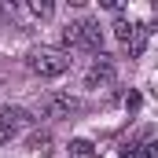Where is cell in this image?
Returning a JSON list of instances; mask_svg holds the SVG:
<instances>
[{"label": "cell", "instance_id": "obj_6", "mask_svg": "<svg viewBox=\"0 0 158 158\" xmlns=\"http://www.w3.org/2000/svg\"><path fill=\"white\" fill-rule=\"evenodd\" d=\"M147 37H151V26H147V22H136V26H132V37H129V44H125L132 59H140V55H143V48H147Z\"/></svg>", "mask_w": 158, "mask_h": 158}, {"label": "cell", "instance_id": "obj_2", "mask_svg": "<svg viewBox=\"0 0 158 158\" xmlns=\"http://www.w3.org/2000/svg\"><path fill=\"white\" fill-rule=\"evenodd\" d=\"M26 66L37 77H59V74L70 70V55L66 52H55V48H33L26 55Z\"/></svg>", "mask_w": 158, "mask_h": 158}, {"label": "cell", "instance_id": "obj_1", "mask_svg": "<svg viewBox=\"0 0 158 158\" xmlns=\"http://www.w3.org/2000/svg\"><path fill=\"white\" fill-rule=\"evenodd\" d=\"M63 44L66 48H81V52H92V55H103V30L92 19L66 22L63 26Z\"/></svg>", "mask_w": 158, "mask_h": 158}, {"label": "cell", "instance_id": "obj_7", "mask_svg": "<svg viewBox=\"0 0 158 158\" xmlns=\"http://www.w3.org/2000/svg\"><path fill=\"white\" fill-rule=\"evenodd\" d=\"M70 158H96V147L88 143V140H70Z\"/></svg>", "mask_w": 158, "mask_h": 158}, {"label": "cell", "instance_id": "obj_8", "mask_svg": "<svg viewBox=\"0 0 158 158\" xmlns=\"http://www.w3.org/2000/svg\"><path fill=\"white\" fill-rule=\"evenodd\" d=\"M132 26H136V22H129V19H118V22H114V37H118L121 44H129V37H132Z\"/></svg>", "mask_w": 158, "mask_h": 158}, {"label": "cell", "instance_id": "obj_11", "mask_svg": "<svg viewBox=\"0 0 158 158\" xmlns=\"http://www.w3.org/2000/svg\"><path fill=\"white\" fill-rule=\"evenodd\" d=\"M7 136H11V132H7V129H0V147L7 143Z\"/></svg>", "mask_w": 158, "mask_h": 158}, {"label": "cell", "instance_id": "obj_10", "mask_svg": "<svg viewBox=\"0 0 158 158\" xmlns=\"http://www.w3.org/2000/svg\"><path fill=\"white\" fill-rule=\"evenodd\" d=\"M30 147H37V151H44V147H48V136H33V143H30Z\"/></svg>", "mask_w": 158, "mask_h": 158}, {"label": "cell", "instance_id": "obj_5", "mask_svg": "<svg viewBox=\"0 0 158 158\" xmlns=\"http://www.w3.org/2000/svg\"><path fill=\"white\" fill-rule=\"evenodd\" d=\"M33 125V114L26 107H15V103H0V129L15 132V129H30Z\"/></svg>", "mask_w": 158, "mask_h": 158}, {"label": "cell", "instance_id": "obj_4", "mask_svg": "<svg viewBox=\"0 0 158 158\" xmlns=\"http://www.w3.org/2000/svg\"><path fill=\"white\" fill-rule=\"evenodd\" d=\"M118 77V70H114V59H107V55H96V63L88 66V74H85V88H110Z\"/></svg>", "mask_w": 158, "mask_h": 158}, {"label": "cell", "instance_id": "obj_3", "mask_svg": "<svg viewBox=\"0 0 158 158\" xmlns=\"http://www.w3.org/2000/svg\"><path fill=\"white\" fill-rule=\"evenodd\" d=\"M77 110H81V103L74 96H66V92H48L44 103H40V114L52 118V121H63V118H70V114H77Z\"/></svg>", "mask_w": 158, "mask_h": 158}, {"label": "cell", "instance_id": "obj_9", "mask_svg": "<svg viewBox=\"0 0 158 158\" xmlns=\"http://www.w3.org/2000/svg\"><path fill=\"white\" fill-rule=\"evenodd\" d=\"M55 7L48 4V0H30V15H37V19H48Z\"/></svg>", "mask_w": 158, "mask_h": 158}]
</instances>
